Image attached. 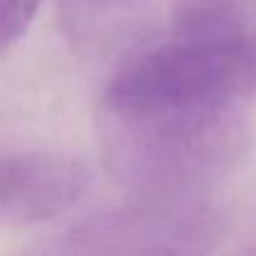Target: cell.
Wrapping results in <instances>:
<instances>
[{"label": "cell", "instance_id": "3957f363", "mask_svg": "<svg viewBox=\"0 0 256 256\" xmlns=\"http://www.w3.org/2000/svg\"><path fill=\"white\" fill-rule=\"evenodd\" d=\"M90 186L82 160L60 152L0 154V229L55 219Z\"/></svg>", "mask_w": 256, "mask_h": 256}, {"label": "cell", "instance_id": "8992f818", "mask_svg": "<svg viewBox=\"0 0 256 256\" xmlns=\"http://www.w3.org/2000/svg\"><path fill=\"white\" fill-rule=\"evenodd\" d=\"M117 2H124V0H62V5L68 8V15L70 18H80V15H90L94 10H104V8H112Z\"/></svg>", "mask_w": 256, "mask_h": 256}, {"label": "cell", "instance_id": "277c9868", "mask_svg": "<svg viewBox=\"0 0 256 256\" xmlns=\"http://www.w3.org/2000/svg\"><path fill=\"white\" fill-rule=\"evenodd\" d=\"M172 30L256 45V0H176Z\"/></svg>", "mask_w": 256, "mask_h": 256}, {"label": "cell", "instance_id": "5b68a950", "mask_svg": "<svg viewBox=\"0 0 256 256\" xmlns=\"http://www.w3.org/2000/svg\"><path fill=\"white\" fill-rule=\"evenodd\" d=\"M40 5L42 0H0V58L28 32Z\"/></svg>", "mask_w": 256, "mask_h": 256}, {"label": "cell", "instance_id": "7a4b0ae2", "mask_svg": "<svg viewBox=\"0 0 256 256\" xmlns=\"http://www.w3.org/2000/svg\"><path fill=\"white\" fill-rule=\"evenodd\" d=\"M222 236L224 216L202 194L134 196L40 236L18 256H209Z\"/></svg>", "mask_w": 256, "mask_h": 256}, {"label": "cell", "instance_id": "6da1fadb", "mask_svg": "<svg viewBox=\"0 0 256 256\" xmlns=\"http://www.w3.org/2000/svg\"><path fill=\"white\" fill-rule=\"evenodd\" d=\"M256 45L170 35L122 65L97 104L110 174L134 196H192L249 147Z\"/></svg>", "mask_w": 256, "mask_h": 256}]
</instances>
